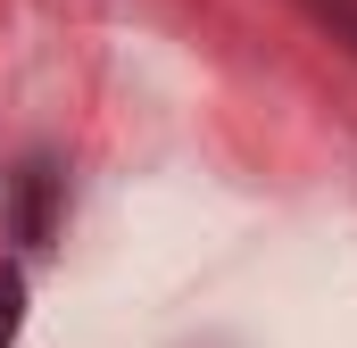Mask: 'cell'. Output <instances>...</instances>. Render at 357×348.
I'll use <instances>...</instances> for the list:
<instances>
[{
	"mask_svg": "<svg viewBox=\"0 0 357 348\" xmlns=\"http://www.w3.org/2000/svg\"><path fill=\"white\" fill-rule=\"evenodd\" d=\"M59 216H67V174H59L50 150H33V158H17L0 174V224H8V241L25 258H42L59 241Z\"/></svg>",
	"mask_w": 357,
	"mask_h": 348,
	"instance_id": "1",
	"label": "cell"
},
{
	"mask_svg": "<svg viewBox=\"0 0 357 348\" xmlns=\"http://www.w3.org/2000/svg\"><path fill=\"white\" fill-rule=\"evenodd\" d=\"M25 332V265H0V348H17Z\"/></svg>",
	"mask_w": 357,
	"mask_h": 348,
	"instance_id": "3",
	"label": "cell"
},
{
	"mask_svg": "<svg viewBox=\"0 0 357 348\" xmlns=\"http://www.w3.org/2000/svg\"><path fill=\"white\" fill-rule=\"evenodd\" d=\"M299 8H307V25H316V33H333V42L357 58V0H299Z\"/></svg>",
	"mask_w": 357,
	"mask_h": 348,
	"instance_id": "2",
	"label": "cell"
}]
</instances>
